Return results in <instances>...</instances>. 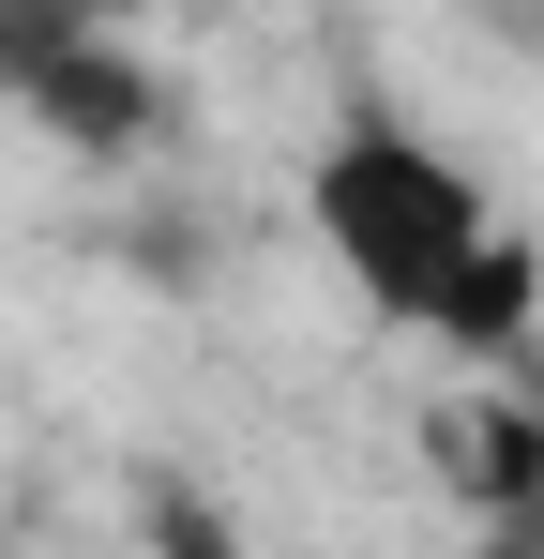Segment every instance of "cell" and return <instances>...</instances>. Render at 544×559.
<instances>
[{
  "mask_svg": "<svg viewBox=\"0 0 544 559\" xmlns=\"http://www.w3.org/2000/svg\"><path fill=\"white\" fill-rule=\"evenodd\" d=\"M303 227L333 242V273H348L393 333H424L453 364H515L530 318H544L530 227L469 182L424 121H348V136L303 167Z\"/></svg>",
  "mask_w": 544,
  "mask_h": 559,
  "instance_id": "cell-1",
  "label": "cell"
},
{
  "mask_svg": "<svg viewBox=\"0 0 544 559\" xmlns=\"http://www.w3.org/2000/svg\"><path fill=\"white\" fill-rule=\"evenodd\" d=\"M152 545H167V559H227V530L197 514V484H152Z\"/></svg>",
  "mask_w": 544,
  "mask_h": 559,
  "instance_id": "cell-2",
  "label": "cell"
}]
</instances>
